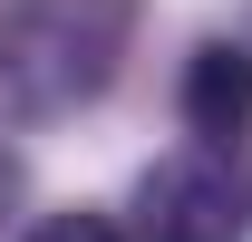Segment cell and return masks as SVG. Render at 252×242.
Returning a JSON list of instances; mask_svg holds the SVG:
<instances>
[{
  "instance_id": "5b68a950",
  "label": "cell",
  "mask_w": 252,
  "mask_h": 242,
  "mask_svg": "<svg viewBox=\"0 0 252 242\" xmlns=\"http://www.w3.org/2000/svg\"><path fill=\"white\" fill-rule=\"evenodd\" d=\"M0 204H20V155L0 146Z\"/></svg>"
},
{
  "instance_id": "3957f363",
  "label": "cell",
  "mask_w": 252,
  "mask_h": 242,
  "mask_svg": "<svg viewBox=\"0 0 252 242\" xmlns=\"http://www.w3.org/2000/svg\"><path fill=\"white\" fill-rule=\"evenodd\" d=\"M175 107H185V126L223 155V146L252 126V49H243V39H204V49L185 59V88H175Z\"/></svg>"
},
{
  "instance_id": "6da1fadb",
  "label": "cell",
  "mask_w": 252,
  "mask_h": 242,
  "mask_svg": "<svg viewBox=\"0 0 252 242\" xmlns=\"http://www.w3.org/2000/svg\"><path fill=\"white\" fill-rule=\"evenodd\" d=\"M136 0H10L0 10V117L10 126H59L107 97Z\"/></svg>"
},
{
  "instance_id": "7a4b0ae2",
  "label": "cell",
  "mask_w": 252,
  "mask_h": 242,
  "mask_svg": "<svg viewBox=\"0 0 252 242\" xmlns=\"http://www.w3.org/2000/svg\"><path fill=\"white\" fill-rule=\"evenodd\" d=\"M136 233L146 242H243L252 233V194L214 146L156 155L136 175Z\"/></svg>"
},
{
  "instance_id": "277c9868",
  "label": "cell",
  "mask_w": 252,
  "mask_h": 242,
  "mask_svg": "<svg viewBox=\"0 0 252 242\" xmlns=\"http://www.w3.org/2000/svg\"><path fill=\"white\" fill-rule=\"evenodd\" d=\"M30 242H126V233L107 223V213H49V223H39Z\"/></svg>"
}]
</instances>
